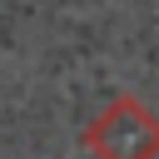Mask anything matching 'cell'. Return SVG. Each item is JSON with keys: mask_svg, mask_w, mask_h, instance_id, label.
<instances>
[{"mask_svg": "<svg viewBox=\"0 0 159 159\" xmlns=\"http://www.w3.org/2000/svg\"><path fill=\"white\" fill-rule=\"evenodd\" d=\"M84 149L94 159H159V114L139 94H114L84 124Z\"/></svg>", "mask_w": 159, "mask_h": 159, "instance_id": "1", "label": "cell"}]
</instances>
